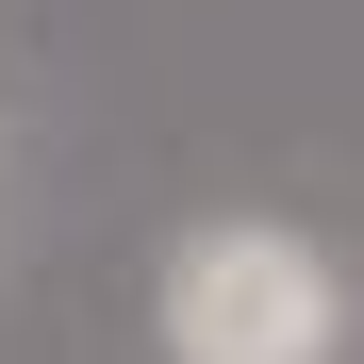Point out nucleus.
Segmentation results:
<instances>
[{"label":"nucleus","mask_w":364,"mask_h":364,"mask_svg":"<svg viewBox=\"0 0 364 364\" xmlns=\"http://www.w3.org/2000/svg\"><path fill=\"white\" fill-rule=\"evenodd\" d=\"M149 331H166V364H331V348H348V282H331L315 232L215 215V232H182V249H166Z\"/></svg>","instance_id":"nucleus-1"}]
</instances>
